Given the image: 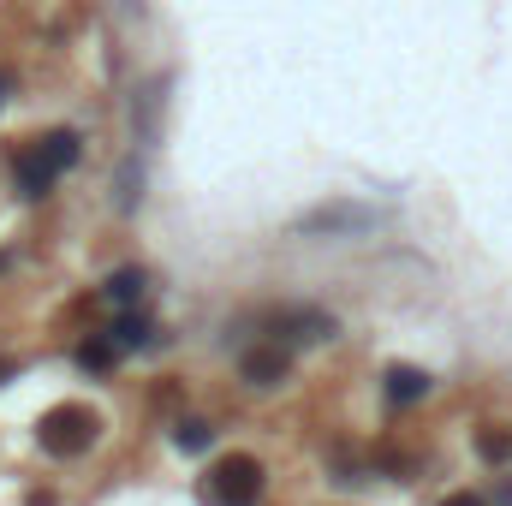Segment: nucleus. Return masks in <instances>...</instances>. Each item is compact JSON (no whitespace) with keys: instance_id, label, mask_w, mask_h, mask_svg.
<instances>
[{"instance_id":"1","label":"nucleus","mask_w":512,"mask_h":506,"mask_svg":"<svg viewBox=\"0 0 512 506\" xmlns=\"http://www.w3.org/2000/svg\"><path fill=\"white\" fill-rule=\"evenodd\" d=\"M96 435H102V417H96L90 405H54V411H42V423H36V441H42V453H54V459L90 453Z\"/></svg>"},{"instance_id":"2","label":"nucleus","mask_w":512,"mask_h":506,"mask_svg":"<svg viewBox=\"0 0 512 506\" xmlns=\"http://www.w3.org/2000/svg\"><path fill=\"white\" fill-rule=\"evenodd\" d=\"M256 495H262V465L251 453H233V459L209 465V477H203V501L209 506H256Z\"/></svg>"},{"instance_id":"3","label":"nucleus","mask_w":512,"mask_h":506,"mask_svg":"<svg viewBox=\"0 0 512 506\" xmlns=\"http://www.w3.org/2000/svg\"><path fill=\"white\" fill-rule=\"evenodd\" d=\"M78 161V137L72 131H48L30 155H18V185H24V197H42L48 185H54V173H66Z\"/></svg>"},{"instance_id":"4","label":"nucleus","mask_w":512,"mask_h":506,"mask_svg":"<svg viewBox=\"0 0 512 506\" xmlns=\"http://www.w3.org/2000/svg\"><path fill=\"white\" fill-rule=\"evenodd\" d=\"M364 227H376V209H358V203H328L298 221V233H364Z\"/></svg>"},{"instance_id":"5","label":"nucleus","mask_w":512,"mask_h":506,"mask_svg":"<svg viewBox=\"0 0 512 506\" xmlns=\"http://www.w3.org/2000/svg\"><path fill=\"white\" fill-rule=\"evenodd\" d=\"M292 370V352L280 346V340H268V346H251L245 358H239V376L251 381V387H274V381H286Z\"/></svg>"},{"instance_id":"6","label":"nucleus","mask_w":512,"mask_h":506,"mask_svg":"<svg viewBox=\"0 0 512 506\" xmlns=\"http://www.w3.org/2000/svg\"><path fill=\"white\" fill-rule=\"evenodd\" d=\"M387 399H393V405H417V399H429V376L411 370V364H393V370H387Z\"/></svg>"},{"instance_id":"7","label":"nucleus","mask_w":512,"mask_h":506,"mask_svg":"<svg viewBox=\"0 0 512 506\" xmlns=\"http://www.w3.org/2000/svg\"><path fill=\"white\" fill-rule=\"evenodd\" d=\"M114 358H120V340H84V346H78V364H84V370H108Z\"/></svg>"},{"instance_id":"8","label":"nucleus","mask_w":512,"mask_h":506,"mask_svg":"<svg viewBox=\"0 0 512 506\" xmlns=\"http://www.w3.org/2000/svg\"><path fill=\"white\" fill-rule=\"evenodd\" d=\"M477 453H483L489 465H507L512 459V435L507 429H483V435H477Z\"/></svg>"},{"instance_id":"9","label":"nucleus","mask_w":512,"mask_h":506,"mask_svg":"<svg viewBox=\"0 0 512 506\" xmlns=\"http://www.w3.org/2000/svg\"><path fill=\"white\" fill-rule=\"evenodd\" d=\"M108 298H114V304H137V298H143V274H137V268H120V274L108 280Z\"/></svg>"},{"instance_id":"10","label":"nucleus","mask_w":512,"mask_h":506,"mask_svg":"<svg viewBox=\"0 0 512 506\" xmlns=\"http://www.w3.org/2000/svg\"><path fill=\"white\" fill-rule=\"evenodd\" d=\"M173 441H179L185 453H197V447H209V423H197V417H191V423H179V429H173Z\"/></svg>"},{"instance_id":"11","label":"nucleus","mask_w":512,"mask_h":506,"mask_svg":"<svg viewBox=\"0 0 512 506\" xmlns=\"http://www.w3.org/2000/svg\"><path fill=\"white\" fill-rule=\"evenodd\" d=\"M441 506H489V501H483V495H471V489H459V495H447Z\"/></svg>"},{"instance_id":"12","label":"nucleus","mask_w":512,"mask_h":506,"mask_svg":"<svg viewBox=\"0 0 512 506\" xmlns=\"http://www.w3.org/2000/svg\"><path fill=\"white\" fill-rule=\"evenodd\" d=\"M0 90H6V84H0Z\"/></svg>"}]
</instances>
